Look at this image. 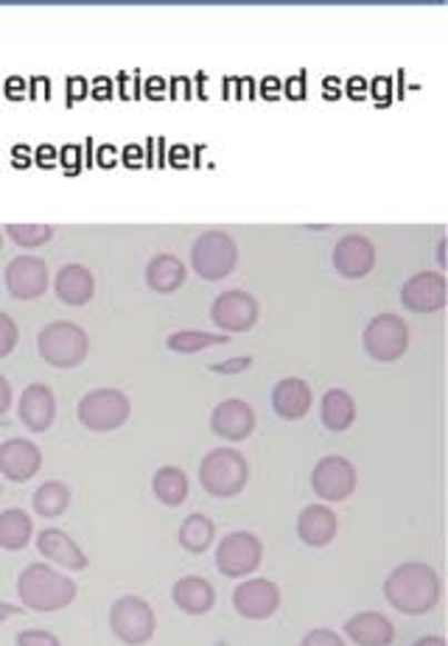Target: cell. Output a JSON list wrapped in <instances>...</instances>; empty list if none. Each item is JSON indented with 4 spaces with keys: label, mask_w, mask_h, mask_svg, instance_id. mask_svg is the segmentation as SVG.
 Masks as SVG:
<instances>
[{
    "label": "cell",
    "mask_w": 448,
    "mask_h": 646,
    "mask_svg": "<svg viewBox=\"0 0 448 646\" xmlns=\"http://www.w3.org/2000/svg\"><path fill=\"white\" fill-rule=\"evenodd\" d=\"M440 574L429 563H401L385 579V599L404 616H426L440 605Z\"/></svg>",
    "instance_id": "1"
},
{
    "label": "cell",
    "mask_w": 448,
    "mask_h": 646,
    "mask_svg": "<svg viewBox=\"0 0 448 646\" xmlns=\"http://www.w3.org/2000/svg\"><path fill=\"white\" fill-rule=\"evenodd\" d=\"M18 596L29 610L57 613L77 599V583L48 563H31L20 572Z\"/></svg>",
    "instance_id": "2"
},
{
    "label": "cell",
    "mask_w": 448,
    "mask_h": 646,
    "mask_svg": "<svg viewBox=\"0 0 448 646\" xmlns=\"http://www.w3.org/2000/svg\"><path fill=\"white\" fill-rule=\"evenodd\" d=\"M250 481V461L236 448H213L199 461V485L213 498H233Z\"/></svg>",
    "instance_id": "3"
},
{
    "label": "cell",
    "mask_w": 448,
    "mask_h": 646,
    "mask_svg": "<svg viewBox=\"0 0 448 646\" xmlns=\"http://www.w3.org/2000/svg\"><path fill=\"white\" fill-rule=\"evenodd\" d=\"M37 350H40L42 361L57 369L79 367L90 352V336L77 322L57 319L37 334Z\"/></svg>",
    "instance_id": "4"
},
{
    "label": "cell",
    "mask_w": 448,
    "mask_h": 646,
    "mask_svg": "<svg viewBox=\"0 0 448 646\" xmlns=\"http://www.w3.org/2000/svg\"><path fill=\"white\" fill-rule=\"evenodd\" d=\"M79 423H82L88 431L96 434H107V431H118L123 423L132 415V400L116 387H99L90 389L77 406Z\"/></svg>",
    "instance_id": "5"
},
{
    "label": "cell",
    "mask_w": 448,
    "mask_h": 646,
    "mask_svg": "<svg viewBox=\"0 0 448 646\" xmlns=\"http://www.w3.org/2000/svg\"><path fill=\"white\" fill-rule=\"evenodd\" d=\"M110 629L121 644L127 646H143L158 633V616H155L152 605L140 596H121L112 602L110 607Z\"/></svg>",
    "instance_id": "6"
},
{
    "label": "cell",
    "mask_w": 448,
    "mask_h": 646,
    "mask_svg": "<svg viewBox=\"0 0 448 646\" xmlns=\"http://www.w3.org/2000/svg\"><path fill=\"white\" fill-rule=\"evenodd\" d=\"M239 264V244L221 230H208L193 241L191 266L202 280H225Z\"/></svg>",
    "instance_id": "7"
},
{
    "label": "cell",
    "mask_w": 448,
    "mask_h": 646,
    "mask_svg": "<svg viewBox=\"0 0 448 646\" xmlns=\"http://www.w3.org/2000/svg\"><path fill=\"white\" fill-rule=\"evenodd\" d=\"M263 563V543L252 531H230L216 546V568L228 579H245Z\"/></svg>",
    "instance_id": "8"
},
{
    "label": "cell",
    "mask_w": 448,
    "mask_h": 646,
    "mask_svg": "<svg viewBox=\"0 0 448 646\" xmlns=\"http://www.w3.org/2000/svg\"><path fill=\"white\" fill-rule=\"evenodd\" d=\"M361 345L372 361H398L409 350V325L398 314H379L367 322Z\"/></svg>",
    "instance_id": "9"
},
{
    "label": "cell",
    "mask_w": 448,
    "mask_h": 646,
    "mask_svg": "<svg viewBox=\"0 0 448 646\" xmlns=\"http://www.w3.org/2000/svg\"><path fill=\"white\" fill-rule=\"evenodd\" d=\"M359 485V474H356L354 461L348 456L328 454L311 470V490L322 498V501H345L356 493Z\"/></svg>",
    "instance_id": "10"
},
{
    "label": "cell",
    "mask_w": 448,
    "mask_h": 646,
    "mask_svg": "<svg viewBox=\"0 0 448 646\" xmlns=\"http://www.w3.org/2000/svg\"><path fill=\"white\" fill-rule=\"evenodd\" d=\"M258 300L245 289H228L221 291L213 300V308H210V319H213L216 328L221 334H245L252 325L258 322Z\"/></svg>",
    "instance_id": "11"
},
{
    "label": "cell",
    "mask_w": 448,
    "mask_h": 646,
    "mask_svg": "<svg viewBox=\"0 0 448 646\" xmlns=\"http://www.w3.org/2000/svg\"><path fill=\"white\" fill-rule=\"evenodd\" d=\"M233 607L247 622H267L280 607V588L267 577H252L236 585Z\"/></svg>",
    "instance_id": "12"
},
{
    "label": "cell",
    "mask_w": 448,
    "mask_h": 646,
    "mask_svg": "<svg viewBox=\"0 0 448 646\" xmlns=\"http://www.w3.org/2000/svg\"><path fill=\"white\" fill-rule=\"evenodd\" d=\"M448 289L442 271H418L404 284L401 302L407 311L415 314H437L446 308Z\"/></svg>",
    "instance_id": "13"
},
{
    "label": "cell",
    "mask_w": 448,
    "mask_h": 646,
    "mask_svg": "<svg viewBox=\"0 0 448 646\" xmlns=\"http://www.w3.org/2000/svg\"><path fill=\"white\" fill-rule=\"evenodd\" d=\"M7 289L14 300H37L48 289V266L37 255H18L7 266Z\"/></svg>",
    "instance_id": "14"
},
{
    "label": "cell",
    "mask_w": 448,
    "mask_h": 646,
    "mask_svg": "<svg viewBox=\"0 0 448 646\" xmlns=\"http://www.w3.org/2000/svg\"><path fill=\"white\" fill-rule=\"evenodd\" d=\"M256 409L241 398L221 400L213 411H210V428L225 443H245L252 431H256Z\"/></svg>",
    "instance_id": "15"
},
{
    "label": "cell",
    "mask_w": 448,
    "mask_h": 646,
    "mask_svg": "<svg viewBox=\"0 0 448 646\" xmlns=\"http://www.w3.org/2000/svg\"><path fill=\"white\" fill-rule=\"evenodd\" d=\"M42 468V450L31 439L12 437L0 445V476L9 481H31Z\"/></svg>",
    "instance_id": "16"
},
{
    "label": "cell",
    "mask_w": 448,
    "mask_h": 646,
    "mask_svg": "<svg viewBox=\"0 0 448 646\" xmlns=\"http://www.w3.org/2000/svg\"><path fill=\"white\" fill-rule=\"evenodd\" d=\"M331 260L339 275L348 277V280H359V277L370 275L372 266H376V247H372L370 238L350 232V236L339 238Z\"/></svg>",
    "instance_id": "17"
},
{
    "label": "cell",
    "mask_w": 448,
    "mask_h": 646,
    "mask_svg": "<svg viewBox=\"0 0 448 646\" xmlns=\"http://www.w3.org/2000/svg\"><path fill=\"white\" fill-rule=\"evenodd\" d=\"M18 417L29 431L42 434L57 420V400L46 384H29L18 400Z\"/></svg>",
    "instance_id": "18"
},
{
    "label": "cell",
    "mask_w": 448,
    "mask_h": 646,
    "mask_svg": "<svg viewBox=\"0 0 448 646\" xmlns=\"http://www.w3.org/2000/svg\"><path fill=\"white\" fill-rule=\"evenodd\" d=\"M37 548H40V554L46 560L57 563V566L68 568V572H84V568L90 566V557L82 551V546H79L68 531L57 529V526L42 529L40 535H37Z\"/></svg>",
    "instance_id": "19"
},
{
    "label": "cell",
    "mask_w": 448,
    "mask_h": 646,
    "mask_svg": "<svg viewBox=\"0 0 448 646\" xmlns=\"http://www.w3.org/2000/svg\"><path fill=\"white\" fill-rule=\"evenodd\" d=\"M339 531V518L328 504H309L297 515V537L311 548L331 546Z\"/></svg>",
    "instance_id": "20"
},
{
    "label": "cell",
    "mask_w": 448,
    "mask_h": 646,
    "mask_svg": "<svg viewBox=\"0 0 448 646\" xmlns=\"http://www.w3.org/2000/svg\"><path fill=\"white\" fill-rule=\"evenodd\" d=\"M311 404H315V395L303 378H280L272 387V409L280 420H303L311 411Z\"/></svg>",
    "instance_id": "21"
},
{
    "label": "cell",
    "mask_w": 448,
    "mask_h": 646,
    "mask_svg": "<svg viewBox=\"0 0 448 646\" xmlns=\"http://www.w3.org/2000/svg\"><path fill=\"white\" fill-rule=\"evenodd\" d=\"M345 635L356 646H390L396 640V624L379 610H361L345 622Z\"/></svg>",
    "instance_id": "22"
},
{
    "label": "cell",
    "mask_w": 448,
    "mask_h": 646,
    "mask_svg": "<svg viewBox=\"0 0 448 646\" xmlns=\"http://www.w3.org/2000/svg\"><path fill=\"white\" fill-rule=\"evenodd\" d=\"M171 602L180 607L188 616H205V613L213 610L216 605V590L199 574H188V577L177 579L175 588H171Z\"/></svg>",
    "instance_id": "23"
},
{
    "label": "cell",
    "mask_w": 448,
    "mask_h": 646,
    "mask_svg": "<svg viewBox=\"0 0 448 646\" xmlns=\"http://www.w3.org/2000/svg\"><path fill=\"white\" fill-rule=\"evenodd\" d=\"M57 297L68 306H88L96 295V277L88 266L68 264L59 269L57 280H53Z\"/></svg>",
    "instance_id": "24"
},
{
    "label": "cell",
    "mask_w": 448,
    "mask_h": 646,
    "mask_svg": "<svg viewBox=\"0 0 448 646\" xmlns=\"http://www.w3.org/2000/svg\"><path fill=\"white\" fill-rule=\"evenodd\" d=\"M186 264L177 255L160 252L146 264V286L158 295H171L186 284Z\"/></svg>",
    "instance_id": "25"
},
{
    "label": "cell",
    "mask_w": 448,
    "mask_h": 646,
    "mask_svg": "<svg viewBox=\"0 0 448 646\" xmlns=\"http://www.w3.org/2000/svg\"><path fill=\"white\" fill-rule=\"evenodd\" d=\"M320 420L328 431H348L356 423V400L348 389H328L320 400Z\"/></svg>",
    "instance_id": "26"
},
{
    "label": "cell",
    "mask_w": 448,
    "mask_h": 646,
    "mask_svg": "<svg viewBox=\"0 0 448 646\" xmlns=\"http://www.w3.org/2000/svg\"><path fill=\"white\" fill-rule=\"evenodd\" d=\"M152 490L155 498L166 507H182L188 501V493H191V481H188V474L182 468L166 465L152 476Z\"/></svg>",
    "instance_id": "27"
},
{
    "label": "cell",
    "mask_w": 448,
    "mask_h": 646,
    "mask_svg": "<svg viewBox=\"0 0 448 646\" xmlns=\"http://www.w3.org/2000/svg\"><path fill=\"white\" fill-rule=\"evenodd\" d=\"M31 535H34V520L26 509L12 507L7 513H0V548L20 551V548L29 546Z\"/></svg>",
    "instance_id": "28"
},
{
    "label": "cell",
    "mask_w": 448,
    "mask_h": 646,
    "mask_svg": "<svg viewBox=\"0 0 448 646\" xmlns=\"http://www.w3.org/2000/svg\"><path fill=\"white\" fill-rule=\"evenodd\" d=\"M177 540L186 551L191 554H205L216 540V524L202 513H191L186 520L180 524V531H177Z\"/></svg>",
    "instance_id": "29"
},
{
    "label": "cell",
    "mask_w": 448,
    "mask_h": 646,
    "mask_svg": "<svg viewBox=\"0 0 448 646\" xmlns=\"http://www.w3.org/2000/svg\"><path fill=\"white\" fill-rule=\"evenodd\" d=\"M70 487L64 481H42L40 487L34 490V498H31V507L40 518H59L64 509L70 507Z\"/></svg>",
    "instance_id": "30"
},
{
    "label": "cell",
    "mask_w": 448,
    "mask_h": 646,
    "mask_svg": "<svg viewBox=\"0 0 448 646\" xmlns=\"http://www.w3.org/2000/svg\"><path fill=\"white\" fill-rule=\"evenodd\" d=\"M228 334H205V330H177L166 339L171 352H180V356H193L199 350H208L216 345H228Z\"/></svg>",
    "instance_id": "31"
},
{
    "label": "cell",
    "mask_w": 448,
    "mask_h": 646,
    "mask_svg": "<svg viewBox=\"0 0 448 646\" xmlns=\"http://www.w3.org/2000/svg\"><path fill=\"white\" fill-rule=\"evenodd\" d=\"M7 232L20 247H42L51 241L53 227L42 225V221H12V225H7Z\"/></svg>",
    "instance_id": "32"
},
{
    "label": "cell",
    "mask_w": 448,
    "mask_h": 646,
    "mask_svg": "<svg viewBox=\"0 0 448 646\" xmlns=\"http://www.w3.org/2000/svg\"><path fill=\"white\" fill-rule=\"evenodd\" d=\"M18 339H20L18 322H14L7 311H0V358L12 356V350L18 347Z\"/></svg>",
    "instance_id": "33"
},
{
    "label": "cell",
    "mask_w": 448,
    "mask_h": 646,
    "mask_svg": "<svg viewBox=\"0 0 448 646\" xmlns=\"http://www.w3.org/2000/svg\"><path fill=\"white\" fill-rule=\"evenodd\" d=\"M300 646H348V644H345L342 635L333 633V629L317 627V629H309V633L303 635Z\"/></svg>",
    "instance_id": "34"
},
{
    "label": "cell",
    "mask_w": 448,
    "mask_h": 646,
    "mask_svg": "<svg viewBox=\"0 0 448 646\" xmlns=\"http://www.w3.org/2000/svg\"><path fill=\"white\" fill-rule=\"evenodd\" d=\"M14 644L18 646H62V640H59L53 633H48V629H23V633H18Z\"/></svg>",
    "instance_id": "35"
},
{
    "label": "cell",
    "mask_w": 448,
    "mask_h": 646,
    "mask_svg": "<svg viewBox=\"0 0 448 646\" xmlns=\"http://www.w3.org/2000/svg\"><path fill=\"white\" fill-rule=\"evenodd\" d=\"M252 367V356H233L228 358V361H216L210 364V372H216V376H239V372H245V369Z\"/></svg>",
    "instance_id": "36"
},
{
    "label": "cell",
    "mask_w": 448,
    "mask_h": 646,
    "mask_svg": "<svg viewBox=\"0 0 448 646\" xmlns=\"http://www.w3.org/2000/svg\"><path fill=\"white\" fill-rule=\"evenodd\" d=\"M9 406H12V384L7 376H0V417L7 415Z\"/></svg>",
    "instance_id": "37"
},
{
    "label": "cell",
    "mask_w": 448,
    "mask_h": 646,
    "mask_svg": "<svg viewBox=\"0 0 448 646\" xmlns=\"http://www.w3.org/2000/svg\"><path fill=\"white\" fill-rule=\"evenodd\" d=\"M412 646H448V644H446V638H442V635H424V638L415 640Z\"/></svg>",
    "instance_id": "38"
},
{
    "label": "cell",
    "mask_w": 448,
    "mask_h": 646,
    "mask_svg": "<svg viewBox=\"0 0 448 646\" xmlns=\"http://www.w3.org/2000/svg\"><path fill=\"white\" fill-rule=\"evenodd\" d=\"M437 266H446V238L442 236L437 241Z\"/></svg>",
    "instance_id": "39"
},
{
    "label": "cell",
    "mask_w": 448,
    "mask_h": 646,
    "mask_svg": "<svg viewBox=\"0 0 448 646\" xmlns=\"http://www.w3.org/2000/svg\"><path fill=\"white\" fill-rule=\"evenodd\" d=\"M0 249H3V241H0Z\"/></svg>",
    "instance_id": "40"
},
{
    "label": "cell",
    "mask_w": 448,
    "mask_h": 646,
    "mask_svg": "<svg viewBox=\"0 0 448 646\" xmlns=\"http://www.w3.org/2000/svg\"><path fill=\"white\" fill-rule=\"evenodd\" d=\"M0 493H3V487H0Z\"/></svg>",
    "instance_id": "41"
}]
</instances>
